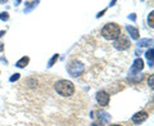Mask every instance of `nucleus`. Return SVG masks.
Returning <instances> with one entry per match:
<instances>
[{"mask_svg": "<svg viewBox=\"0 0 154 126\" xmlns=\"http://www.w3.org/2000/svg\"><path fill=\"white\" fill-rule=\"evenodd\" d=\"M153 17H154V13H153V12H150V14H149V17H148V22H149V26H150V28H153V27H154Z\"/></svg>", "mask_w": 154, "mask_h": 126, "instance_id": "15", "label": "nucleus"}, {"mask_svg": "<svg viewBox=\"0 0 154 126\" xmlns=\"http://www.w3.org/2000/svg\"><path fill=\"white\" fill-rule=\"evenodd\" d=\"M54 89L60 96H71L75 93V84L69 80H58L54 84Z\"/></svg>", "mask_w": 154, "mask_h": 126, "instance_id": "2", "label": "nucleus"}, {"mask_svg": "<svg viewBox=\"0 0 154 126\" xmlns=\"http://www.w3.org/2000/svg\"><path fill=\"white\" fill-rule=\"evenodd\" d=\"M3 49H4V44H0V52H3Z\"/></svg>", "mask_w": 154, "mask_h": 126, "instance_id": "23", "label": "nucleus"}, {"mask_svg": "<svg viewBox=\"0 0 154 126\" xmlns=\"http://www.w3.org/2000/svg\"><path fill=\"white\" fill-rule=\"evenodd\" d=\"M148 117H149V115H148L146 111H139V112H136L132 116L131 120H132V122L135 125H140L143 122H145V121L148 120Z\"/></svg>", "mask_w": 154, "mask_h": 126, "instance_id": "6", "label": "nucleus"}, {"mask_svg": "<svg viewBox=\"0 0 154 126\" xmlns=\"http://www.w3.org/2000/svg\"><path fill=\"white\" fill-rule=\"evenodd\" d=\"M0 19H2V21H8V19H9V14L7 12H2V13H0Z\"/></svg>", "mask_w": 154, "mask_h": 126, "instance_id": "16", "label": "nucleus"}, {"mask_svg": "<svg viewBox=\"0 0 154 126\" xmlns=\"http://www.w3.org/2000/svg\"><path fill=\"white\" fill-rule=\"evenodd\" d=\"M144 68V61L141 58H136L134 61L131 68H130V75H137L139 72H141Z\"/></svg>", "mask_w": 154, "mask_h": 126, "instance_id": "7", "label": "nucleus"}, {"mask_svg": "<svg viewBox=\"0 0 154 126\" xmlns=\"http://www.w3.org/2000/svg\"><path fill=\"white\" fill-rule=\"evenodd\" d=\"M4 35H5V31H4V30H3V31H0V39H2Z\"/></svg>", "mask_w": 154, "mask_h": 126, "instance_id": "22", "label": "nucleus"}, {"mask_svg": "<svg viewBox=\"0 0 154 126\" xmlns=\"http://www.w3.org/2000/svg\"><path fill=\"white\" fill-rule=\"evenodd\" d=\"M127 18L130 19V21H136V14L135 13H131V14H128Z\"/></svg>", "mask_w": 154, "mask_h": 126, "instance_id": "19", "label": "nucleus"}, {"mask_svg": "<svg viewBox=\"0 0 154 126\" xmlns=\"http://www.w3.org/2000/svg\"><path fill=\"white\" fill-rule=\"evenodd\" d=\"M90 126H103V124H102V122H99V121H96V122H93Z\"/></svg>", "mask_w": 154, "mask_h": 126, "instance_id": "20", "label": "nucleus"}, {"mask_svg": "<svg viewBox=\"0 0 154 126\" xmlns=\"http://www.w3.org/2000/svg\"><path fill=\"white\" fill-rule=\"evenodd\" d=\"M109 100H110V96L109 94L107 93V91L104 90H100L96 93V102L102 106V107H105V106L109 104Z\"/></svg>", "mask_w": 154, "mask_h": 126, "instance_id": "5", "label": "nucleus"}, {"mask_svg": "<svg viewBox=\"0 0 154 126\" xmlns=\"http://www.w3.org/2000/svg\"><path fill=\"white\" fill-rule=\"evenodd\" d=\"M98 118L100 120L99 122H102V124H107L108 121L110 120V115L109 113H107L105 111H98Z\"/></svg>", "mask_w": 154, "mask_h": 126, "instance_id": "9", "label": "nucleus"}, {"mask_svg": "<svg viewBox=\"0 0 154 126\" xmlns=\"http://www.w3.org/2000/svg\"><path fill=\"white\" fill-rule=\"evenodd\" d=\"M126 30H127V32H128V35L131 36V39H134V40H139V36H140V31H139L137 27H134V26L127 25V26H126Z\"/></svg>", "mask_w": 154, "mask_h": 126, "instance_id": "8", "label": "nucleus"}, {"mask_svg": "<svg viewBox=\"0 0 154 126\" xmlns=\"http://www.w3.org/2000/svg\"><path fill=\"white\" fill-rule=\"evenodd\" d=\"M149 86L153 89V86H154V76L150 75V77H149Z\"/></svg>", "mask_w": 154, "mask_h": 126, "instance_id": "18", "label": "nucleus"}, {"mask_svg": "<svg viewBox=\"0 0 154 126\" xmlns=\"http://www.w3.org/2000/svg\"><path fill=\"white\" fill-rule=\"evenodd\" d=\"M67 71L72 77H80L85 72V66L80 61H72L67 67Z\"/></svg>", "mask_w": 154, "mask_h": 126, "instance_id": "3", "label": "nucleus"}, {"mask_svg": "<svg viewBox=\"0 0 154 126\" xmlns=\"http://www.w3.org/2000/svg\"><path fill=\"white\" fill-rule=\"evenodd\" d=\"M28 63H30V58H28V57H22L21 59L16 63V66L18 67V68H25Z\"/></svg>", "mask_w": 154, "mask_h": 126, "instance_id": "10", "label": "nucleus"}, {"mask_svg": "<svg viewBox=\"0 0 154 126\" xmlns=\"http://www.w3.org/2000/svg\"><path fill=\"white\" fill-rule=\"evenodd\" d=\"M153 54H154V49L150 48L146 53H145V57L148 59V63H149V67H153Z\"/></svg>", "mask_w": 154, "mask_h": 126, "instance_id": "12", "label": "nucleus"}, {"mask_svg": "<svg viewBox=\"0 0 154 126\" xmlns=\"http://www.w3.org/2000/svg\"><path fill=\"white\" fill-rule=\"evenodd\" d=\"M37 4H38V2H27L26 3V7H25V13L31 12L33 8L37 7Z\"/></svg>", "mask_w": 154, "mask_h": 126, "instance_id": "13", "label": "nucleus"}, {"mask_svg": "<svg viewBox=\"0 0 154 126\" xmlns=\"http://www.w3.org/2000/svg\"><path fill=\"white\" fill-rule=\"evenodd\" d=\"M102 36L107 40H117L118 37H121V27L117 23H113V22H109L107 25H104L102 31Z\"/></svg>", "mask_w": 154, "mask_h": 126, "instance_id": "1", "label": "nucleus"}, {"mask_svg": "<svg viewBox=\"0 0 154 126\" xmlns=\"http://www.w3.org/2000/svg\"><path fill=\"white\" fill-rule=\"evenodd\" d=\"M153 44V39H141L137 41V46L139 48H144V46H149Z\"/></svg>", "mask_w": 154, "mask_h": 126, "instance_id": "11", "label": "nucleus"}, {"mask_svg": "<svg viewBox=\"0 0 154 126\" xmlns=\"http://www.w3.org/2000/svg\"><path fill=\"white\" fill-rule=\"evenodd\" d=\"M58 58H59V54H54V55H53L49 59V62H48V67H53V66H54V63L58 61Z\"/></svg>", "mask_w": 154, "mask_h": 126, "instance_id": "14", "label": "nucleus"}, {"mask_svg": "<svg viewBox=\"0 0 154 126\" xmlns=\"http://www.w3.org/2000/svg\"><path fill=\"white\" fill-rule=\"evenodd\" d=\"M109 126H123V125H119V124H112V125H109Z\"/></svg>", "mask_w": 154, "mask_h": 126, "instance_id": "24", "label": "nucleus"}, {"mask_svg": "<svg viewBox=\"0 0 154 126\" xmlns=\"http://www.w3.org/2000/svg\"><path fill=\"white\" fill-rule=\"evenodd\" d=\"M104 13H105V9H104V11H102V12H99L98 14H96V18H100V17H102Z\"/></svg>", "mask_w": 154, "mask_h": 126, "instance_id": "21", "label": "nucleus"}, {"mask_svg": "<svg viewBox=\"0 0 154 126\" xmlns=\"http://www.w3.org/2000/svg\"><path fill=\"white\" fill-rule=\"evenodd\" d=\"M113 46H114V49H117V50H126L131 46V43H130L127 37H118L117 40H114Z\"/></svg>", "mask_w": 154, "mask_h": 126, "instance_id": "4", "label": "nucleus"}, {"mask_svg": "<svg viewBox=\"0 0 154 126\" xmlns=\"http://www.w3.org/2000/svg\"><path fill=\"white\" fill-rule=\"evenodd\" d=\"M19 76H21L19 74H14V75H12V77H11V79H9V81H11V82H14V81L19 80Z\"/></svg>", "mask_w": 154, "mask_h": 126, "instance_id": "17", "label": "nucleus"}]
</instances>
